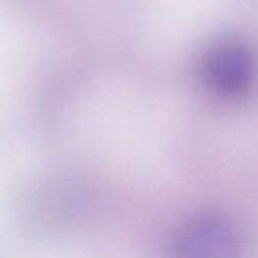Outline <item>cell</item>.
<instances>
[{
	"label": "cell",
	"instance_id": "obj_1",
	"mask_svg": "<svg viewBox=\"0 0 258 258\" xmlns=\"http://www.w3.org/2000/svg\"><path fill=\"white\" fill-rule=\"evenodd\" d=\"M208 82L217 92L237 96L247 90L253 63L248 48L239 40L226 38L209 48L204 60Z\"/></svg>",
	"mask_w": 258,
	"mask_h": 258
},
{
	"label": "cell",
	"instance_id": "obj_2",
	"mask_svg": "<svg viewBox=\"0 0 258 258\" xmlns=\"http://www.w3.org/2000/svg\"><path fill=\"white\" fill-rule=\"evenodd\" d=\"M237 247L233 229L217 217H201L186 223L174 242L178 256L227 257Z\"/></svg>",
	"mask_w": 258,
	"mask_h": 258
}]
</instances>
